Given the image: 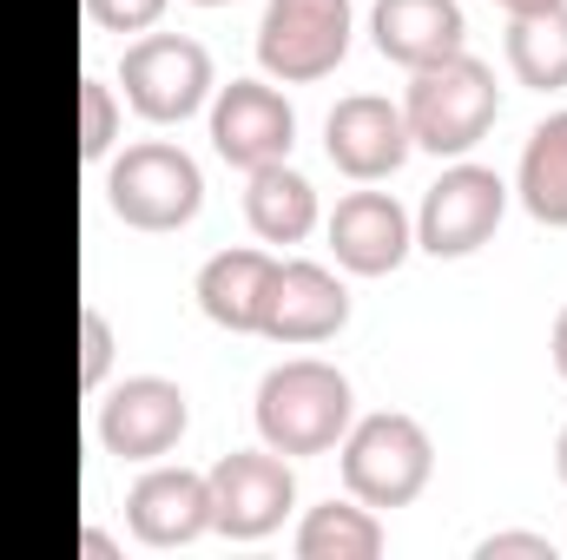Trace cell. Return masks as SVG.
I'll use <instances>...</instances> for the list:
<instances>
[{
	"mask_svg": "<svg viewBox=\"0 0 567 560\" xmlns=\"http://www.w3.org/2000/svg\"><path fill=\"white\" fill-rule=\"evenodd\" d=\"M251 416H258V442L278 455H330L357 422V390L337 363L290 356L278 370H265Z\"/></svg>",
	"mask_w": 567,
	"mask_h": 560,
	"instance_id": "obj_1",
	"label": "cell"
},
{
	"mask_svg": "<svg viewBox=\"0 0 567 560\" xmlns=\"http://www.w3.org/2000/svg\"><path fill=\"white\" fill-rule=\"evenodd\" d=\"M502 113V86H495V66L475 60L468 46L449 53V60H429L410 73V93H403V120H410V139L435 152V158H462L488 139Z\"/></svg>",
	"mask_w": 567,
	"mask_h": 560,
	"instance_id": "obj_2",
	"label": "cell"
},
{
	"mask_svg": "<svg viewBox=\"0 0 567 560\" xmlns=\"http://www.w3.org/2000/svg\"><path fill=\"white\" fill-rule=\"evenodd\" d=\"M343 455V495H357L363 508H410L435 475V442L416 416L403 409H377V416L350 422V435L337 442Z\"/></svg>",
	"mask_w": 567,
	"mask_h": 560,
	"instance_id": "obj_3",
	"label": "cell"
},
{
	"mask_svg": "<svg viewBox=\"0 0 567 560\" xmlns=\"http://www.w3.org/2000/svg\"><path fill=\"white\" fill-rule=\"evenodd\" d=\"M106 205L133 231H185L205 205V172L185 145L145 139L106 165Z\"/></svg>",
	"mask_w": 567,
	"mask_h": 560,
	"instance_id": "obj_4",
	"label": "cell"
},
{
	"mask_svg": "<svg viewBox=\"0 0 567 560\" xmlns=\"http://www.w3.org/2000/svg\"><path fill=\"white\" fill-rule=\"evenodd\" d=\"M357 33V7L350 0H265L258 20V66L284 86H310L323 73L343 66Z\"/></svg>",
	"mask_w": 567,
	"mask_h": 560,
	"instance_id": "obj_5",
	"label": "cell"
},
{
	"mask_svg": "<svg viewBox=\"0 0 567 560\" xmlns=\"http://www.w3.org/2000/svg\"><path fill=\"white\" fill-rule=\"evenodd\" d=\"M120 86H126V106L152 126H178L218 93L212 53L192 33H140L120 60Z\"/></svg>",
	"mask_w": 567,
	"mask_h": 560,
	"instance_id": "obj_6",
	"label": "cell"
},
{
	"mask_svg": "<svg viewBox=\"0 0 567 560\" xmlns=\"http://www.w3.org/2000/svg\"><path fill=\"white\" fill-rule=\"evenodd\" d=\"M508 218V185L495 165H449L435 185L423 191V211H416V245L429 258H475Z\"/></svg>",
	"mask_w": 567,
	"mask_h": 560,
	"instance_id": "obj_7",
	"label": "cell"
},
{
	"mask_svg": "<svg viewBox=\"0 0 567 560\" xmlns=\"http://www.w3.org/2000/svg\"><path fill=\"white\" fill-rule=\"evenodd\" d=\"M212 481V535L225 541H265L297 508V475L278 448H231L205 468Z\"/></svg>",
	"mask_w": 567,
	"mask_h": 560,
	"instance_id": "obj_8",
	"label": "cell"
},
{
	"mask_svg": "<svg viewBox=\"0 0 567 560\" xmlns=\"http://www.w3.org/2000/svg\"><path fill=\"white\" fill-rule=\"evenodd\" d=\"M93 428H100V448L120 462H165L192 428V396L172 376H126L100 403Z\"/></svg>",
	"mask_w": 567,
	"mask_h": 560,
	"instance_id": "obj_9",
	"label": "cell"
},
{
	"mask_svg": "<svg viewBox=\"0 0 567 560\" xmlns=\"http://www.w3.org/2000/svg\"><path fill=\"white\" fill-rule=\"evenodd\" d=\"M212 145L238 172L278 165L297 145V113L271 80H231V86L212 93Z\"/></svg>",
	"mask_w": 567,
	"mask_h": 560,
	"instance_id": "obj_10",
	"label": "cell"
},
{
	"mask_svg": "<svg viewBox=\"0 0 567 560\" xmlns=\"http://www.w3.org/2000/svg\"><path fill=\"white\" fill-rule=\"evenodd\" d=\"M323 152H330V165H337L343 178L377 185V178L403 172V158L416 152V139H410L403 106H390L383 93H350V100H337L330 120H323Z\"/></svg>",
	"mask_w": 567,
	"mask_h": 560,
	"instance_id": "obj_11",
	"label": "cell"
},
{
	"mask_svg": "<svg viewBox=\"0 0 567 560\" xmlns=\"http://www.w3.org/2000/svg\"><path fill=\"white\" fill-rule=\"evenodd\" d=\"M126 528L145 548H192L198 535H212V481H205V468L152 462L133 481V495H126Z\"/></svg>",
	"mask_w": 567,
	"mask_h": 560,
	"instance_id": "obj_12",
	"label": "cell"
},
{
	"mask_svg": "<svg viewBox=\"0 0 567 560\" xmlns=\"http://www.w3.org/2000/svg\"><path fill=\"white\" fill-rule=\"evenodd\" d=\"M416 245V218L390 191H350L330 211V251L350 278H390Z\"/></svg>",
	"mask_w": 567,
	"mask_h": 560,
	"instance_id": "obj_13",
	"label": "cell"
},
{
	"mask_svg": "<svg viewBox=\"0 0 567 560\" xmlns=\"http://www.w3.org/2000/svg\"><path fill=\"white\" fill-rule=\"evenodd\" d=\"M343 323H350L343 278L330 265H310V258H290V265L278 258V283H271L258 336H271V343H330Z\"/></svg>",
	"mask_w": 567,
	"mask_h": 560,
	"instance_id": "obj_14",
	"label": "cell"
},
{
	"mask_svg": "<svg viewBox=\"0 0 567 560\" xmlns=\"http://www.w3.org/2000/svg\"><path fill=\"white\" fill-rule=\"evenodd\" d=\"M271 283H278V258L271 251H258V245L212 251L198 265V310L218 330H231V336H258L265 303H271Z\"/></svg>",
	"mask_w": 567,
	"mask_h": 560,
	"instance_id": "obj_15",
	"label": "cell"
},
{
	"mask_svg": "<svg viewBox=\"0 0 567 560\" xmlns=\"http://www.w3.org/2000/svg\"><path fill=\"white\" fill-rule=\"evenodd\" d=\"M462 33H468L462 0H377V7H370V40H377V53L396 60V66H410V73L429 66V60L462 53Z\"/></svg>",
	"mask_w": 567,
	"mask_h": 560,
	"instance_id": "obj_16",
	"label": "cell"
},
{
	"mask_svg": "<svg viewBox=\"0 0 567 560\" xmlns=\"http://www.w3.org/2000/svg\"><path fill=\"white\" fill-rule=\"evenodd\" d=\"M245 225L258 231V245H303L317 231V185L290 158L245 172Z\"/></svg>",
	"mask_w": 567,
	"mask_h": 560,
	"instance_id": "obj_17",
	"label": "cell"
},
{
	"mask_svg": "<svg viewBox=\"0 0 567 560\" xmlns=\"http://www.w3.org/2000/svg\"><path fill=\"white\" fill-rule=\"evenodd\" d=\"M515 191H522V205H528L535 225L567 231V106L561 113H548V120L528 133V145H522V172H515Z\"/></svg>",
	"mask_w": 567,
	"mask_h": 560,
	"instance_id": "obj_18",
	"label": "cell"
},
{
	"mask_svg": "<svg viewBox=\"0 0 567 560\" xmlns=\"http://www.w3.org/2000/svg\"><path fill=\"white\" fill-rule=\"evenodd\" d=\"M377 554H383V521L357 495L317 501L297 521V560H377Z\"/></svg>",
	"mask_w": 567,
	"mask_h": 560,
	"instance_id": "obj_19",
	"label": "cell"
},
{
	"mask_svg": "<svg viewBox=\"0 0 567 560\" xmlns=\"http://www.w3.org/2000/svg\"><path fill=\"white\" fill-rule=\"evenodd\" d=\"M508 73L535 93L567 86V0L542 13H508Z\"/></svg>",
	"mask_w": 567,
	"mask_h": 560,
	"instance_id": "obj_20",
	"label": "cell"
},
{
	"mask_svg": "<svg viewBox=\"0 0 567 560\" xmlns=\"http://www.w3.org/2000/svg\"><path fill=\"white\" fill-rule=\"evenodd\" d=\"M120 139V100L100 73L80 80V158H106Z\"/></svg>",
	"mask_w": 567,
	"mask_h": 560,
	"instance_id": "obj_21",
	"label": "cell"
},
{
	"mask_svg": "<svg viewBox=\"0 0 567 560\" xmlns=\"http://www.w3.org/2000/svg\"><path fill=\"white\" fill-rule=\"evenodd\" d=\"M113 323H106V310L100 303H80V390H100L106 383V370H113Z\"/></svg>",
	"mask_w": 567,
	"mask_h": 560,
	"instance_id": "obj_22",
	"label": "cell"
},
{
	"mask_svg": "<svg viewBox=\"0 0 567 560\" xmlns=\"http://www.w3.org/2000/svg\"><path fill=\"white\" fill-rule=\"evenodd\" d=\"M172 0H86V20L106 33H152Z\"/></svg>",
	"mask_w": 567,
	"mask_h": 560,
	"instance_id": "obj_23",
	"label": "cell"
},
{
	"mask_svg": "<svg viewBox=\"0 0 567 560\" xmlns=\"http://www.w3.org/2000/svg\"><path fill=\"white\" fill-rule=\"evenodd\" d=\"M475 560H555L548 535H488L475 541Z\"/></svg>",
	"mask_w": 567,
	"mask_h": 560,
	"instance_id": "obj_24",
	"label": "cell"
},
{
	"mask_svg": "<svg viewBox=\"0 0 567 560\" xmlns=\"http://www.w3.org/2000/svg\"><path fill=\"white\" fill-rule=\"evenodd\" d=\"M80 554H86V560H120V541H113V535H100V528H80Z\"/></svg>",
	"mask_w": 567,
	"mask_h": 560,
	"instance_id": "obj_25",
	"label": "cell"
},
{
	"mask_svg": "<svg viewBox=\"0 0 567 560\" xmlns=\"http://www.w3.org/2000/svg\"><path fill=\"white\" fill-rule=\"evenodd\" d=\"M548 356H555V376L567 383V303L555 310V330H548Z\"/></svg>",
	"mask_w": 567,
	"mask_h": 560,
	"instance_id": "obj_26",
	"label": "cell"
},
{
	"mask_svg": "<svg viewBox=\"0 0 567 560\" xmlns=\"http://www.w3.org/2000/svg\"><path fill=\"white\" fill-rule=\"evenodd\" d=\"M502 13H542V7H561V0H495Z\"/></svg>",
	"mask_w": 567,
	"mask_h": 560,
	"instance_id": "obj_27",
	"label": "cell"
},
{
	"mask_svg": "<svg viewBox=\"0 0 567 560\" xmlns=\"http://www.w3.org/2000/svg\"><path fill=\"white\" fill-rule=\"evenodd\" d=\"M555 468H561V481H567V422H561V435H555Z\"/></svg>",
	"mask_w": 567,
	"mask_h": 560,
	"instance_id": "obj_28",
	"label": "cell"
},
{
	"mask_svg": "<svg viewBox=\"0 0 567 560\" xmlns=\"http://www.w3.org/2000/svg\"><path fill=\"white\" fill-rule=\"evenodd\" d=\"M192 7H231V0H192Z\"/></svg>",
	"mask_w": 567,
	"mask_h": 560,
	"instance_id": "obj_29",
	"label": "cell"
}]
</instances>
